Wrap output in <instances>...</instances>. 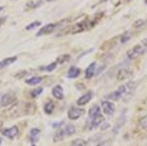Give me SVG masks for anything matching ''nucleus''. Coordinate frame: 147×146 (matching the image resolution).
I'll use <instances>...</instances> for the list:
<instances>
[{
    "instance_id": "nucleus-1",
    "label": "nucleus",
    "mask_w": 147,
    "mask_h": 146,
    "mask_svg": "<svg viewBox=\"0 0 147 146\" xmlns=\"http://www.w3.org/2000/svg\"><path fill=\"white\" fill-rule=\"evenodd\" d=\"M137 86L136 81H129L127 83L121 85L117 90L113 91L112 93L108 94L107 98L108 99H111L113 101H118L120 99H122L123 97H125V96L130 95L134 90H136Z\"/></svg>"
},
{
    "instance_id": "nucleus-2",
    "label": "nucleus",
    "mask_w": 147,
    "mask_h": 146,
    "mask_svg": "<svg viewBox=\"0 0 147 146\" xmlns=\"http://www.w3.org/2000/svg\"><path fill=\"white\" fill-rule=\"evenodd\" d=\"M101 16L95 15L93 18L86 19V20L78 23L77 25H75L74 27L71 28V34H79V32H84V30L92 29L97 24V22L101 19Z\"/></svg>"
},
{
    "instance_id": "nucleus-3",
    "label": "nucleus",
    "mask_w": 147,
    "mask_h": 146,
    "mask_svg": "<svg viewBox=\"0 0 147 146\" xmlns=\"http://www.w3.org/2000/svg\"><path fill=\"white\" fill-rule=\"evenodd\" d=\"M147 50V38L142 39L140 43L136 44V46H134L131 49H129L127 52V57L129 60H134L139 57L142 54H144Z\"/></svg>"
},
{
    "instance_id": "nucleus-4",
    "label": "nucleus",
    "mask_w": 147,
    "mask_h": 146,
    "mask_svg": "<svg viewBox=\"0 0 147 146\" xmlns=\"http://www.w3.org/2000/svg\"><path fill=\"white\" fill-rule=\"evenodd\" d=\"M75 133H76V128L74 124H66L63 129H60L59 131H56L55 135L53 137V140L54 142H58V141L65 139V137H67V136L73 135Z\"/></svg>"
},
{
    "instance_id": "nucleus-5",
    "label": "nucleus",
    "mask_w": 147,
    "mask_h": 146,
    "mask_svg": "<svg viewBox=\"0 0 147 146\" xmlns=\"http://www.w3.org/2000/svg\"><path fill=\"white\" fill-rule=\"evenodd\" d=\"M104 120H105V118H104V116L101 114V113L98 115H95V116H93V117H89L88 129H94L98 128L99 126H101V124H103Z\"/></svg>"
},
{
    "instance_id": "nucleus-6",
    "label": "nucleus",
    "mask_w": 147,
    "mask_h": 146,
    "mask_svg": "<svg viewBox=\"0 0 147 146\" xmlns=\"http://www.w3.org/2000/svg\"><path fill=\"white\" fill-rule=\"evenodd\" d=\"M84 114H85V110L82 109V108L72 107L68 112V117H69V119L72 120V121H76V120L80 119V118Z\"/></svg>"
},
{
    "instance_id": "nucleus-7",
    "label": "nucleus",
    "mask_w": 147,
    "mask_h": 146,
    "mask_svg": "<svg viewBox=\"0 0 147 146\" xmlns=\"http://www.w3.org/2000/svg\"><path fill=\"white\" fill-rule=\"evenodd\" d=\"M101 107H102V109H103V112L105 113L106 115H108V116L113 115L114 112H115V105H114V103H112L109 100L102 101Z\"/></svg>"
},
{
    "instance_id": "nucleus-8",
    "label": "nucleus",
    "mask_w": 147,
    "mask_h": 146,
    "mask_svg": "<svg viewBox=\"0 0 147 146\" xmlns=\"http://www.w3.org/2000/svg\"><path fill=\"white\" fill-rule=\"evenodd\" d=\"M16 100V95L14 92H8L6 94H4L1 98V101H0V104L1 106H8L12 104L14 101Z\"/></svg>"
},
{
    "instance_id": "nucleus-9",
    "label": "nucleus",
    "mask_w": 147,
    "mask_h": 146,
    "mask_svg": "<svg viewBox=\"0 0 147 146\" xmlns=\"http://www.w3.org/2000/svg\"><path fill=\"white\" fill-rule=\"evenodd\" d=\"M2 135L6 136V137L10 138V139H13V138H15L19 135V129L16 126H11L9 129H5L2 131Z\"/></svg>"
},
{
    "instance_id": "nucleus-10",
    "label": "nucleus",
    "mask_w": 147,
    "mask_h": 146,
    "mask_svg": "<svg viewBox=\"0 0 147 146\" xmlns=\"http://www.w3.org/2000/svg\"><path fill=\"white\" fill-rule=\"evenodd\" d=\"M56 29V24H48V25L44 26L43 28H41L38 32L36 34V36H41V35H46L49 34Z\"/></svg>"
},
{
    "instance_id": "nucleus-11",
    "label": "nucleus",
    "mask_w": 147,
    "mask_h": 146,
    "mask_svg": "<svg viewBox=\"0 0 147 146\" xmlns=\"http://www.w3.org/2000/svg\"><path fill=\"white\" fill-rule=\"evenodd\" d=\"M92 92L91 91H87L86 93H84L82 96H80V97L78 99V105L79 106H84L85 104H87V103L89 102V101L91 100L92 98Z\"/></svg>"
},
{
    "instance_id": "nucleus-12",
    "label": "nucleus",
    "mask_w": 147,
    "mask_h": 146,
    "mask_svg": "<svg viewBox=\"0 0 147 146\" xmlns=\"http://www.w3.org/2000/svg\"><path fill=\"white\" fill-rule=\"evenodd\" d=\"M132 75L131 71H129V69H121L117 74V79L118 81H125L127 77H129Z\"/></svg>"
},
{
    "instance_id": "nucleus-13",
    "label": "nucleus",
    "mask_w": 147,
    "mask_h": 146,
    "mask_svg": "<svg viewBox=\"0 0 147 146\" xmlns=\"http://www.w3.org/2000/svg\"><path fill=\"white\" fill-rule=\"evenodd\" d=\"M96 67H97L96 63L93 62L85 69V77H86V79H91V77L96 74V69H97Z\"/></svg>"
},
{
    "instance_id": "nucleus-14",
    "label": "nucleus",
    "mask_w": 147,
    "mask_h": 146,
    "mask_svg": "<svg viewBox=\"0 0 147 146\" xmlns=\"http://www.w3.org/2000/svg\"><path fill=\"white\" fill-rule=\"evenodd\" d=\"M52 94L53 96L58 100H62L64 98V92H63V87L61 85H56L55 87L52 89Z\"/></svg>"
},
{
    "instance_id": "nucleus-15",
    "label": "nucleus",
    "mask_w": 147,
    "mask_h": 146,
    "mask_svg": "<svg viewBox=\"0 0 147 146\" xmlns=\"http://www.w3.org/2000/svg\"><path fill=\"white\" fill-rule=\"evenodd\" d=\"M16 60H17V57L15 56V57H9V58H6V59H4V60L0 61V70L4 69V68L13 64Z\"/></svg>"
},
{
    "instance_id": "nucleus-16",
    "label": "nucleus",
    "mask_w": 147,
    "mask_h": 146,
    "mask_svg": "<svg viewBox=\"0 0 147 146\" xmlns=\"http://www.w3.org/2000/svg\"><path fill=\"white\" fill-rule=\"evenodd\" d=\"M80 74V70L77 67H71L68 71V77L70 79H75L78 77Z\"/></svg>"
},
{
    "instance_id": "nucleus-17",
    "label": "nucleus",
    "mask_w": 147,
    "mask_h": 146,
    "mask_svg": "<svg viewBox=\"0 0 147 146\" xmlns=\"http://www.w3.org/2000/svg\"><path fill=\"white\" fill-rule=\"evenodd\" d=\"M42 81V79L40 77H30V79H28L26 81L28 84H30V85H36V84L40 83Z\"/></svg>"
},
{
    "instance_id": "nucleus-18",
    "label": "nucleus",
    "mask_w": 147,
    "mask_h": 146,
    "mask_svg": "<svg viewBox=\"0 0 147 146\" xmlns=\"http://www.w3.org/2000/svg\"><path fill=\"white\" fill-rule=\"evenodd\" d=\"M39 133H40V131L38 129H32V131H30V140H32V142H34V141H36L38 139Z\"/></svg>"
},
{
    "instance_id": "nucleus-19",
    "label": "nucleus",
    "mask_w": 147,
    "mask_h": 146,
    "mask_svg": "<svg viewBox=\"0 0 147 146\" xmlns=\"http://www.w3.org/2000/svg\"><path fill=\"white\" fill-rule=\"evenodd\" d=\"M53 110H54V103L51 102V101L47 102L45 106H44V112H45L47 115H50L51 113L53 112Z\"/></svg>"
},
{
    "instance_id": "nucleus-20",
    "label": "nucleus",
    "mask_w": 147,
    "mask_h": 146,
    "mask_svg": "<svg viewBox=\"0 0 147 146\" xmlns=\"http://www.w3.org/2000/svg\"><path fill=\"white\" fill-rule=\"evenodd\" d=\"M100 113H101V111H100V107H98L97 105H94L93 107H91L90 109H89L88 115H89V117H93V116H95V115L100 114Z\"/></svg>"
},
{
    "instance_id": "nucleus-21",
    "label": "nucleus",
    "mask_w": 147,
    "mask_h": 146,
    "mask_svg": "<svg viewBox=\"0 0 147 146\" xmlns=\"http://www.w3.org/2000/svg\"><path fill=\"white\" fill-rule=\"evenodd\" d=\"M138 123H139V126H140L141 129H145V131H147V114L144 115L143 117L139 119Z\"/></svg>"
},
{
    "instance_id": "nucleus-22",
    "label": "nucleus",
    "mask_w": 147,
    "mask_h": 146,
    "mask_svg": "<svg viewBox=\"0 0 147 146\" xmlns=\"http://www.w3.org/2000/svg\"><path fill=\"white\" fill-rule=\"evenodd\" d=\"M121 38H120V41L122 42V43H125V42H127V40H129L130 38H131V34H130L129 32H125L124 34L121 35Z\"/></svg>"
},
{
    "instance_id": "nucleus-23",
    "label": "nucleus",
    "mask_w": 147,
    "mask_h": 146,
    "mask_svg": "<svg viewBox=\"0 0 147 146\" xmlns=\"http://www.w3.org/2000/svg\"><path fill=\"white\" fill-rule=\"evenodd\" d=\"M71 146H87V142L84 139H80V138H78V139L73 141Z\"/></svg>"
},
{
    "instance_id": "nucleus-24",
    "label": "nucleus",
    "mask_w": 147,
    "mask_h": 146,
    "mask_svg": "<svg viewBox=\"0 0 147 146\" xmlns=\"http://www.w3.org/2000/svg\"><path fill=\"white\" fill-rule=\"evenodd\" d=\"M146 24L145 20H142V19H139V20H136V22L132 24V27L136 28V29H140V28L143 27L144 25Z\"/></svg>"
},
{
    "instance_id": "nucleus-25",
    "label": "nucleus",
    "mask_w": 147,
    "mask_h": 146,
    "mask_svg": "<svg viewBox=\"0 0 147 146\" xmlns=\"http://www.w3.org/2000/svg\"><path fill=\"white\" fill-rule=\"evenodd\" d=\"M125 119L124 117H122V118H121V119L119 120V122H118L119 124H117V126H115V129H114V133H118L119 129H120L121 128H122V126L125 124Z\"/></svg>"
},
{
    "instance_id": "nucleus-26",
    "label": "nucleus",
    "mask_w": 147,
    "mask_h": 146,
    "mask_svg": "<svg viewBox=\"0 0 147 146\" xmlns=\"http://www.w3.org/2000/svg\"><path fill=\"white\" fill-rule=\"evenodd\" d=\"M40 25H41V24H40V22H37V21H34V22L30 23V25H28L27 27H26V29H27L28 30H34V29H36L37 27H39Z\"/></svg>"
},
{
    "instance_id": "nucleus-27",
    "label": "nucleus",
    "mask_w": 147,
    "mask_h": 146,
    "mask_svg": "<svg viewBox=\"0 0 147 146\" xmlns=\"http://www.w3.org/2000/svg\"><path fill=\"white\" fill-rule=\"evenodd\" d=\"M56 67H57V63L54 62V63H51V64H49L48 66H46L45 68H43V69H41V70H45V71H47V72H51V71L55 70Z\"/></svg>"
},
{
    "instance_id": "nucleus-28",
    "label": "nucleus",
    "mask_w": 147,
    "mask_h": 146,
    "mask_svg": "<svg viewBox=\"0 0 147 146\" xmlns=\"http://www.w3.org/2000/svg\"><path fill=\"white\" fill-rule=\"evenodd\" d=\"M70 55H62L61 57L58 58V60H57V62L58 63H61V64H63V63L67 62V61L70 60Z\"/></svg>"
},
{
    "instance_id": "nucleus-29",
    "label": "nucleus",
    "mask_w": 147,
    "mask_h": 146,
    "mask_svg": "<svg viewBox=\"0 0 147 146\" xmlns=\"http://www.w3.org/2000/svg\"><path fill=\"white\" fill-rule=\"evenodd\" d=\"M42 90H43V88H42V87H38V88H36V89H34V90H32V92H30V94H32V97L35 98V97H37L39 94H41Z\"/></svg>"
},
{
    "instance_id": "nucleus-30",
    "label": "nucleus",
    "mask_w": 147,
    "mask_h": 146,
    "mask_svg": "<svg viewBox=\"0 0 147 146\" xmlns=\"http://www.w3.org/2000/svg\"><path fill=\"white\" fill-rule=\"evenodd\" d=\"M97 146H113V141L111 139H107V140H104L101 141Z\"/></svg>"
},
{
    "instance_id": "nucleus-31",
    "label": "nucleus",
    "mask_w": 147,
    "mask_h": 146,
    "mask_svg": "<svg viewBox=\"0 0 147 146\" xmlns=\"http://www.w3.org/2000/svg\"><path fill=\"white\" fill-rule=\"evenodd\" d=\"M32 4V2H30V3H28V6H30ZM34 4L35 5H34V8H35V7H38V6H40V4H42V1H38V2H34ZM32 7H30V8H32Z\"/></svg>"
},
{
    "instance_id": "nucleus-32",
    "label": "nucleus",
    "mask_w": 147,
    "mask_h": 146,
    "mask_svg": "<svg viewBox=\"0 0 147 146\" xmlns=\"http://www.w3.org/2000/svg\"><path fill=\"white\" fill-rule=\"evenodd\" d=\"M2 126H3V123H2V122H1V121H0V129H2Z\"/></svg>"
},
{
    "instance_id": "nucleus-33",
    "label": "nucleus",
    "mask_w": 147,
    "mask_h": 146,
    "mask_svg": "<svg viewBox=\"0 0 147 146\" xmlns=\"http://www.w3.org/2000/svg\"><path fill=\"white\" fill-rule=\"evenodd\" d=\"M131 0H124V2H130Z\"/></svg>"
},
{
    "instance_id": "nucleus-34",
    "label": "nucleus",
    "mask_w": 147,
    "mask_h": 146,
    "mask_svg": "<svg viewBox=\"0 0 147 146\" xmlns=\"http://www.w3.org/2000/svg\"><path fill=\"white\" fill-rule=\"evenodd\" d=\"M3 10V7H0V11H2Z\"/></svg>"
},
{
    "instance_id": "nucleus-35",
    "label": "nucleus",
    "mask_w": 147,
    "mask_h": 146,
    "mask_svg": "<svg viewBox=\"0 0 147 146\" xmlns=\"http://www.w3.org/2000/svg\"><path fill=\"white\" fill-rule=\"evenodd\" d=\"M144 3H145V4H147V0H144Z\"/></svg>"
},
{
    "instance_id": "nucleus-36",
    "label": "nucleus",
    "mask_w": 147,
    "mask_h": 146,
    "mask_svg": "<svg viewBox=\"0 0 147 146\" xmlns=\"http://www.w3.org/2000/svg\"><path fill=\"white\" fill-rule=\"evenodd\" d=\"M102 1H107V0H102Z\"/></svg>"
},
{
    "instance_id": "nucleus-37",
    "label": "nucleus",
    "mask_w": 147,
    "mask_h": 146,
    "mask_svg": "<svg viewBox=\"0 0 147 146\" xmlns=\"http://www.w3.org/2000/svg\"><path fill=\"white\" fill-rule=\"evenodd\" d=\"M0 143H1V138H0Z\"/></svg>"
},
{
    "instance_id": "nucleus-38",
    "label": "nucleus",
    "mask_w": 147,
    "mask_h": 146,
    "mask_svg": "<svg viewBox=\"0 0 147 146\" xmlns=\"http://www.w3.org/2000/svg\"><path fill=\"white\" fill-rule=\"evenodd\" d=\"M49 1H51V0H49Z\"/></svg>"
}]
</instances>
